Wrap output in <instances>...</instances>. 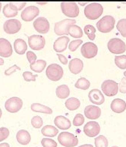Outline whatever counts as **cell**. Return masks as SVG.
Returning <instances> with one entry per match:
<instances>
[{
  "mask_svg": "<svg viewBox=\"0 0 126 147\" xmlns=\"http://www.w3.org/2000/svg\"><path fill=\"white\" fill-rule=\"evenodd\" d=\"M84 117L83 115L78 113L75 115L73 120V124L76 127L81 126L82 124H84Z\"/></svg>",
  "mask_w": 126,
  "mask_h": 147,
  "instance_id": "b9f144b4",
  "label": "cell"
},
{
  "mask_svg": "<svg viewBox=\"0 0 126 147\" xmlns=\"http://www.w3.org/2000/svg\"><path fill=\"white\" fill-rule=\"evenodd\" d=\"M84 134L89 137H95L100 132V126L96 121L87 122L84 127Z\"/></svg>",
  "mask_w": 126,
  "mask_h": 147,
  "instance_id": "9a60e30c",
  "label": "cell"
},
{
  "mask_svg": "<svg viewBox=\"0 0 126 147\" xmlns=\"http://www.w3.org/2000/svg\"><path fill=\"white\" fill-rule=\"evenodd\" d=\"M63 68L58 64H51L46 70V77L52 81H58L63 77Z\"/></svg>",
  "mask_w": 126,
  "mask_h": 147,
  "instance_id": "277c9868",
  "label": "cell"
},
{
  "mask_svg": "<svg viewBox=\"0 0 126 147\" xmlns=\"http://www.w3.org/2000/svg\"><path fill=\"white\" fill-rule=\"evenodd\" d=\"M56 94L57 97H59V99H66V98L69 96V87L65 84L59 85V86H57L56 90Z\"/></svg>",
  "mask_w": 126,
  "mask_h": 147,
  "instance_id": "d4e9b609",
  "label": "cell"
},
{
  "mask_svg": "<svg viewBox=\"0 0 126 147\" xmlns=\"http://www.w3.org/2000/svg\"><path fill=\"white\" fill-rule=\"evenodd\" d=\"M115 63L120 69H126V55H117L115 57Z\"/></svg>",
  "mask_w": 126,
  "mask_h": 147,
  "instance_id": "1f68e13d",
  "label": "cell"
},
{
  "mask_svg": "<svg viewBox=\"0 0 126 147\" xmlns=\"http://www.w3.org/2000/svg\"><path fill=\"white\" fill-rule=\"evenodd\" d=\"M42 134L47 137H54L59 134V130L57 127L52 125H46L41 130Z\"/></svg>",
  "mask_w": 126,
  "mask_h": 147,
  "instance_id": "4316f807",
  "label": "cell"
},
{
  "mask_svg": "<svg viewBox=\"0 0 126 147\" xmlns=\"http://www.w3.org/2000/svg\"><path fill=\"white\" fill-rule=\"evenodd\" d=\"M23 101L19 97L13 96L7 99L5 102V108L10 113H16L21 109Z\"/></svg>",
  "mask_w": 126,
  "mask_h": 147,
  "instance_id": "ba28073f",
  "label": "cell"
},
{
  "mask_svg": "<svg viewBox=\"0 0 126 147\" xmlns=\"http://www.w3.org/2000/svg\"><path fill=\"white\" fill-rule=\"evenodd\" d=\"M12 46L9 40L5 38H0V56L8 58L12 55Z\"/></svg>",
  "mask_w": 126,
  "mask_h": 147,
  "instance_id": "2e32d148",
  "label": "cell"
},
{
  "mask_svg": "<svg viewBox=\"0 0 126 147\" xmlns=\"http://www.w3.org/2000/svg\"><path fill=\"white\" fill-rule=\"evenodd\" d=\"M28 44L33 50H41L45 47L46 40L41 35L34 34L28 37Z\"/></svg>",
  "mask_w": 126,
  "mask_h": 147,
  "instance_id": "8fae6325",
  "label": "cell"
},
{
  "mask_svg": "<svg viewBox=\"0 0 126 147\" xmlns=\"http://www.w3.org/2000/svg\"><path fill=\"white\" fill-rule=\"evenodd\" d=\"M16 139L18 143L21 145H27L30 142L31 137L30 135V133L26 130H20L18 131L16 134Z\"/></svg>",
  "mask_w": 126,
  "mask_h": 147,
  "instance_id": "7402d4cb",
  "label": "cell"
},
{
  "mask_svg": "<svg viewBox=\"0 0 126 147\" xmlns=\"http://www.w3.org/2000/svg\"><path fill=\"white\" fill-rule=\"evenodd\" d=\"M107 48L113 54H122L126 51V44L119 38H112L108 42Z\"/></svg>",
  "mask_w": 126,
  "mask_h": 147,
  "instance_id": "5b68a950",
  "label": "cell"
},
{
  "mask_svg": "<svg viewBox=\"0 0 126 147\" xmlns=\"http://www.w3.org/2000/svg\"><path fill=\"white\" fill-rule=\"evenodd\" d=\"M84 30L90 40H95V37H96V35H95L96 28L93 26L91 25V24H87V25L84 26Z\"/></svg>",
  "mask_w": 126,
  "mask_h": 147,
  "instance_id": "e575fe53",
  "label": "cell"
},
{
  "mask_svg": "<svg viewBox=\"0 0 126 147\" xmlns=\"http://www.w3.org/2000/svg\"><path fill=\"white\" fill-rule=\"evenodd\" d=\"M110 108L116 113H122L126 109V102L122 99H115L111 102Z\"/></svg>",
  "mask_w": 126,
  "mask_h": 147,
  "instance_id": "603a6c76",
  "label": "cell"
},
{
  "mask_svg": "<svg viewBox=\"0 0 126 147\" xmlns=\"http://www.w3.org/2000/svg\"><path fill=\"white\" fill-rule=\"evenodd\" d=\"M9 5H10L11 9H12L13 11H20L23 9L24 7L26 5V2H9Z\"/></svg>",
  "mask_w": 126,
  "mask_h": 147,
  "instance_id": "74e56055",
  "label": "cell"
},
{
  "mask_svg": "<svg viewBox=\"0 0 126 147\" xmlns=\"http://www.w3.org/2000/svg\"><path fill=\"white\" fill-rule=\"evenodd\" d=\"M34 28L40 34H47L49 30V22L46 18L39 17L34 20Z\"/></svg>",
  "mask_w": 126,
  "mask_h": 147,
  "instance_id": "5bb4252c",
  "label": "cell"
},
{
  "mask_svg": "<svg viewBox=\"0 0 126 147\" xmlns=\"http://www.w3.org/2000/svg\"><path fill=\"white\" fill-rule=\"evenodd\" d=\"M83 67H84V62L82 60L78 59V58L72 59L68 64L69 71L74 74H78L79 73H81L83 70Z\"/></svg>",
  "mask_w": 126,
  "mask_h": 147,
  "instance_id": "ffe728a7",
  "label": "cell"
},
{
  "mask_svg": "<svg viewBox=\"0 0 126 147\" xmlns=\"http://www.w3.org/2000/svg\"><path fill=\"white\" fill-rule=\"evenodd\" d=\"M116 28L122 36L126 37V18H122L118 21Z\"/></svg>",
  "mask_w": 126,
  "mask_h": 147,
  "instance_id": "d590c367",
  "label": "cell"
},
{
  "mask_svg": "<svg viewBox=\"0 0 126 147\" xmlns=\"http://www.w3.org/2000/svg\"><path fill=\"white\" fill-rule=\"evenodd\" d=\"M61 9L63 14L67 17L76 18L79 15L78 3L75 2H61Z\"/></svg>",
  "mask_w": 126,
  "mask_h": 147,
  "instance_id": "52a82bcc",
  "label": "cell"
},
{
  "mask_svg": "<svg viewBox=\"0 0 126 147\" xmlns=\"http://www.w3.org/2000/svg\"><path fill=\"white\" fill-rule=\"evenodd\" d=\"M40 14V9L35 5L26 7L21 12V18L24 21H31Z\"/></svg>",
  "mask_w": 126,
  "mask_h": 147,
  "instance_id": "4fadbf2b",
  "label": "cell"
},
{
  "mask_svg": "<svg viewBox=\"0 0 126 147\" xmlns=\"http://www.w3.org/2000/svg\"><path fill=\"white\" fill-rule=\"evenodd\" d=\"M103 12V5L98 2H92L87 5L84 8V15L89 20L99 18Z\"/></svg>",
  "mask_w": 126,
  "mask_h": 147,
  "instance_id": "6da1fadb",
  "label": "cell"
},
{
  "mask_svg": "<svg viewBox=\"0 0 126 147\" xmlns=\"http://www.w3.org/2000/svg\"><path fill=\"white\" fill-rule=\"evenodd\" d=\"M21 67H18L17 65H14L12 67H9L8 69H6L5 71V74L6 76H9L11 74H12L15 73L16 71H21Z\"/></svg>",
  "mask_w": 126,
  "mask_h": 147,
  "instance_id": "ee69618b",
  "label": "cell"
},
{
  "mask_svg": "<svg viewBox=\"0 0 126 147\" xmlns=\"http://www.w3.org/2000/svg\"><path fill=\"white\" fill-rule=\"evenodd\" d=\"M14 49L15 53L19 55H24L27 50V42L21 38H18L14 42Z\"/></svg>",
  "mask_w": 126,
  "mask_h": 147,
  "instance_id": "cb8c5ba5",
  "label": "cell"
},
{
  "mask_svg": "<svg viewBox=\"0 0 126 147\" xmlns=\"http://www.w3.org/2000/svg\"><path fill=\"white\" fill-rule=\"evenodd\" d=\"M30 109L32 111L35 112H40V113L48 114V115H51L53 113V110L51 109L50 108L40 104V103H33L30 105Z\"/></svg>",
  "mask_w": 126,
  "mask_h": 147,
  "instance_id": "484cf974",
  "label": "cell"
},
{
  "mask_svg": "<svg viewBox=\"0 0 126 147\" xmlns=\"http://www.w3.org/2000/svg\"><path fill=\"white\" fill-rule=\"evenodd\" d=\"M90 101L94 105H102L105 101V97L99 89H93L88 94Z\"/></svg>",
  "mask_w": 126,
  "mask_h": 147,
  "instance_id": "e0dca14e",
  "label": "cell"
},
{
  "mask_svg": "<svg viewBox=\"0 0 126 147\" xmlns=\"http://www.w3.org/2000/svg\"><path fill=\"white\" fill-rule=\"evenodd\" d=\"M54 124L57 128L60 130H68L72 126L70 120L62 115L56 116L54 119Z\"/></svg>",
  "mask_w": 126,
  "mask_h": 147,
  "instance_id": "44dd1931",
  "label": "cell"
},
{
  "mask_svg": "<svg viewBox=\"0 0 126 147\" xmlns=\"http://www.w3.org/2000/svg\"><path fill=\"white\" fill-rule=\"evenodd\" d=\"M1 9H2V2H0V11H1Z\"/></svg>",
  "mask_w": 126,
  "mask_h": 147,
  "instance_id": "11a10c76",
  "label": "cell"
},
{
  "mask_svg": "<svg viewBox=\"0 0 126 147\" xmlns=\"http://www.w3.org/2000/svg\"><path fill=\"white\" fill-rule=\"evenodd\" d=\"M46 66V61L43 59H40L36 61V62H34V64L30 65V69L34 72L37 73H40L42 72L43 70L45 69V67Z\"/></svg>",
  "mask_w": 126,
  "mask_h": 147,
  "instance_id": "f1b7e54d",
  "label": "cell"
},
{
  "mask_svg": "<svg viewBox=\"0 0 126 147\" xmlns=\"http://www.w3.org/2000/svg\"><path fill=\"white\" fill-rule=\"evenodd\" d=\"M81 53L85 59H93L97 55L98 47L93 42H85L84 44L82 45Z\"/></svg>",
  "mask_w": 126,
  "mask_h": 147,
  "instance_id": "30bf717a",
  "label": "cell"
},
{
  "mask_svg": "<svg viewBox=\"0 0 126 147\" xmlns=\"http://www.w3.org/2000/svg\"><path fill=\"white\" fill-rule=\"evenodd\" d=\"M69 43V38L67 36H62L57 38L54 42L53 49L56 53H62L67 49L68 44Z\"/></svg>",
  "mask_w": 126,
  "mask_h": 147,
  "instance_id": "d6986e66",
  "label": "cell"
},
{
  "mask_svg": "<svg viewBox=\"0 0 126 147\" xmlns=\"http://www.w3.org/2000/svg\"><path fill=\"white\" fill-rule=\"evenodd\" d=\"M0 147H10V146L8 143H0Z\"/></svg>",
  "mask_w": 126,
  "mask_h": 147,
  "instance_id": "c3c4849f",
  "label": "cell"
},
{
  "mask_svg": "<svg viewBox=\"0 0 126 147\" xmlns=\"http://www.w3.org/2000/svg\"><path fill=\"white\" fill-rule=\"evenodd\" d=\"M119 90L122 93H126V78H122L119 84Z\"/></svg>",
  "mask_w": 126,
  "mask_h": 147,
  "instance_id": "bcb514c9",
  "label": "cell"
},
{
  "mask_svg": "<svg viewBox=\"0 0 126 147\" xmlns=\"http://www.w3.org/2000/svg\"><path fill=\"white\" fill-rule=\"evenodd\" d=\"M101 89L106 96H113L118 93L119 84L112 80H104L101 85Z\"/></svg>",
  "mask_w": 126,
  "mask_h": 147,
  "instance_id": "9c48e42d",
  "label": "cell"
},
{
  "mask_svg": "<svg viewBox=\"0 0 126 147\" xmlns=\"http://www.w3.org/2000/svg\"><path fill=\"white\" fill-rule=\"evenodd\" d=\"M2 115V109H1V108H0V118H1Z\"/></svg>",
  "mask_w": 126,
  "mask_h": 147,
  "instance_id": "db71d44e",
  "label": "cell"
},
{
  "mask_svg": "<svg viewBox=\"0 0 126 147\" xmlns=\"http://www.w3.org/2000/svg\"><path fill=\"white\" fill-rule=\"evenodd\" d=\"M124 76H125V78H126V71L124 72Z\"/></svg>",
  "mask_w": 126,
  "mask_h": 147,
  "instance_id": "9f6ffc18",
  "label": "cell"
},
{
  "mask_svg": "<svg viewBox=\"0 0 126 147\" xmlns=\"http://www.w3.org/2000/svg\"><path fill=\"white\" fill-rule=\"evenodd\" d=\"M84 115L88 119H97L101 115V109L97 105H87L84 109Z\"/></svg>",
  "mask_w": 126,
  "mask_h": 147,
  "instance_id": "ac0fdd59",
  "label": "cell"
},
{
  "mask_svg": "<svg viewBox=\"0 0 126 147\" xmlns=\"http://www.w3.org/2000/svg\"><path fill=\"white\" fill-rule=\"evenodd\" d=\"M9 130L7 127H0V142L4 141L5 140H6L9 136Z\"/></svg>",
  "mask_w": 126,
  "mask_h": 147,
  "instance_id": "7bdbcfd3",
  "label": "cell"
},
{
  "mask_svg": "<svg viewBox=\"0 0 126 147\" xmlns=\"http://www.w3.org/2000/svg\"><path fill=\"white\" fill-rule=\"evenodd\" d=\"M115 23H116V20L113 16L106 15L97 21L96 26L98 30L101 33H109L112 30H113Z\"/></svg>",
  "mask_w": 126,
  "mask_h": 147,
  "instance_id": "3957f363",
  "label": "cell"
},
{
  "mask_svg": "<svg viewBox=\"0 0 126 147\" xmlns=\"http://www.w3.org/2000/svg\"><path fill=\"white\" fill-rule=\"evenodd\" d=\"M37 3L38 5H46V4H47V2H37Z\"/></svg>",
  "mask_w": 126,
  "mask_h": 147,
  "instance_id": "f5cc1de1",
  "label": "cell"
},
{
  "mask_svg": "<svg viewBox=\"0 0 126 147\" xmlns=\"http://www.w3.org/2000/svg\"><path fill=\"white\" fill-rule=\"evenodd\" d=\"M82 43H83V41L81 39L72 40V42H70L69 45H68V49H69V50L71 52H75Z\"/></svg>",
  "mask_w": 126,
  "mask_h": 147,
  "instance_id": "ab89813d",
  "label": "cell"
},
{
  "mask_svg": "<svg viewBox=\"0 0 126 147\" xmlns=\"http://www.w3.org/2000/svg\"><path fill=\"white\" fill-rule=\"evenodd\" d=\"M3 29L6 34H15L21 29V21L18 19H9L7 20L3 24Z\"/></svg>",
  "mask_w": 126,
  "mask_h": 147,
  "instance_id": "7c38bea8",
  "label": "cell"
},
{
  "mask_svg": "<svg viewBox=\"0 0 126 147\" xmlns=\"http://www.w3.org/2000/svg\"><path fill=\"white\" fill-rule=\"evenodd\" d=\"M90 86V83L87 78H79L77 82L75 84V86L76 88L81 89L83 90H87V89H89Z\"/></svg>",
  "mask_w": 126,
  "mask_h": 147,
  "instance_id": "4dcf8cb0",
  "label": "cell"
},
{
  "mask_svg": "<svg viewBox=\"0 0 126 147\" xmlns=\"http://www.w3.org/2000/svg\"><path fill=\"white\" fill-rule=\"evenodd\" d=\"M65 106L69 111H75L78 109L80 107L81 102L78 98L75 97H71L69 99H68L65 103Z\"/></svg>",
  "mask_w": 126,
  "mask_h": 147,
  "instance_id": "83f0119b",
  "label": "cell"
},
{
  "mask_svg": "<svg viewBox=\"0 0 126 147\" xmlns=\"http://www.w3.org/2000/svg\"><path fill=\"white\" fill-rule=\"evenodd\" d=\"M95 147H108V140L103 135H100L94 140Z\"/></svg>",
  "mask_w": 126,
  "mask_h": 147,
  "instance_id": "d6a6232c",
  "label": "cell"
},
{
  "mask_svg": "<svg viewBox=\"0 0 126 147\" xmlns=\"http://www.w3.org/2000/svg\"><path fill=\"white\" fill-rule=\"evenodd\" d=\"M27 59L30 62V65L34 64L37 61V55L32 51H27Z\"/></svg>",
  "mask_w": 126,
  "mask_h": 147,
  "instance_id": "f6af8a7d",
  "label": "cell"
},
{
  "mask_svg": "<svg viewBox=\"0 0 126 147\" xmlns=\"http://www.w3.org/2000/svg\"><path fill=\"white\" fill-rule=\"evenodd\" d=\"M112 147H118V146H112Z\"/></svg>",
  "mask_w": 126,
  "mask_h": 147,
  "instance_id": "6f0895ef",
  "label": "cell"
},
{
  "mask_svg": "<svg viewBox=\"0 0 126 147\" xmlns=\"http://www.w3.org/2000/svg\"><path fill=\"white\" fill-rule=\"evenodd\" d=\"M57 56H58V58H59V60L60 61V62H61L62 64H63V65H67L68 64V59L66 58V57L65 56V55H62V54H59V53H58L57 54Z\"/></svg>",
  "mask_w": 126,
  "mask_h": 147,
  "instance_id": "7dc6e473",
  "label": "cell"
},
{
  "mask_svg": "<svg viewBox=\"0 0 126 147\" xmlns=\"http://www.w3.org/2000/svg\"><path fill=\"white\" fill-rule=\"evenodd\" d=\"M41 144L43 147H57V143L51 138H43L41 140Z\"/></svg>",
  "mask_w": 126,
  "mask_h": 147,
  "instance_id": "f35d334b",
  "label": "cell"
},
{
  "mask_svg": "<svg viewBox=\"0 0 126 147\" xmlns=\"http://www.w3.org/2000/svg\"><path fill=\"white\" fill-rule=\"evenodd\" d=\"M68 31V34L70 36L74 38H78V40L79 38H81L83 36V30H82L81 28L76 24L70 26Z\"/></svg>",
  "mask_w": 126,
  "mask_h": 147,
  "instance_id": "f546056e",
  "label": "cell"
},
{
  "mask_svg": "<svg viewBox=\"0 0 126 147\" xmlns=\"http://www.w3.org/2000/svg\"><path fill=\"white\" fill-rule=\"evenodd\" d=\"M2 12H3V15H4L5 17L6 18H13L18 15V11H13L12 9H11L9 3L5 5L3 9H2Z\"/></svg>",
  "mask_w": 126,
  "mask_h": 147,
  "instance_id": "836d02e7",
  "label": "cell"
},
{
  "mask_svg": "<svg viewBox=\"0 0 126 147\" xmlns=\"http://www.w3.org/2000/svg\"><path fill=\"white\" fill-rule=\"evenodd\" d=\"M43 121L42 118L40 117V116L36 115L32 118L31 124L34 128H37V129L40 128V127L43 126Z\"/></svg>",
  "mask_w": 126,
  "mask_h": 147,
  "instance_id": "8d00e7d4",
  "label": "cell"
},
{
  "mask_svg": "<svg viewBox=\"0 0 126 147\" xmlns=\"http://www.w3.org/2000/svg\"><path fill=\"white\" fill-rule=\"evenodd\" d=\"M76 24L75 19H64L62 21L55 23L54 31L55 34L58 36H67L68 35V28L70 26Z\"/></svg>",
  "mask_w": 126,
  "mask_h": 147,
  "instance_id": "7a4b0ae2",
  "label": "cell"
},
{
  "mask_svg": "<svg viewBox=\"0 0 126 147\" xmlns=\"http://www.w3.org/2000/svg\"><path fill=\"white\" fill-rule=\"evenodd\" d=\"M4 65V60L2 58H0V65Z\"/></svg>",
  "mask_w": 126,
  "mask_h": 147,
  "instance_id": "816d5d0a",
  "label": "cell"
},
{
  "mask_svg": "<svg viewBox=\"0 0 126 147\" xmlns=\"http://www.w3.org/2000/svg\"><path fill=\"white\" fill-rule=\"evenodd\" d=\"M78 5H80L81 6H84V5H88V2H78Z\"/></svg>",
  "mask_w": 126,
  "mask_h": 147,
  "instance_id": "f907efd6",
  "label": "cell"
},
{
  "mask_svg": "<svg viewBox=\"0 0 126 147\" xmlns=\"http://www.w3.org/2000/svg\"><path fill=\"white\" fill-rule=\"evenodd\" d=\"M58 141L65 147H75L78 144V140L73 134L69 132H62L58 136Z\"/></svg>",
  "mask_w": 126,
  "mask_h": 147,
  "instance_id": "8992f818",
  "label": "cell"
},
{
  "mask_svg": "<svg viewBox=\"0 0 126 147\" xmlns=\"http://www.w3.org/2000/svg\"><path fill=\"white\" fill-rule=\"evenodd\" d=\"M78 147H93V146L91 144H84V145H81Z\"/></svg>",
  "mask_w": 126,
  "mask_h": 147,
  "instance_id": "681fc988",
  "label": "cell"
},
{
  "mask_svg": "<svg viewBox=\"0 0 126 147\" xmlns=\"http://www.w3.org/2000/svg\"><path fill=\"white\" fill-rule=\"evenodd\" d=\"M37 74H33L30 71H24L23 73V78L25 81L30 82V81H36V78H37Z\"/></svg>",
  "mask_w": 126,
  "mask_h": 147,
  "instance_id": "60d3db41",
  "label": "cell"
}]
</instances>
